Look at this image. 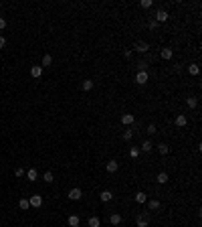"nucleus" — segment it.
<instances>
[{
	"instance_id": "f257e3e1",
	"label": "nucleus",
	"mask_w": 202,
	"mask_h": 227,
	"mask_svg": "<svg viewBox=\"0 0 202 227\" xmlns=\"http://www.w3.org/2000/svg\"><path fill=\"white\" fill-rule=\"evenodd\" d=\"M83 197V193H81V188H71V191H69V199H71V201H79V199Z\"/></svg>"
},
{
	"instance_id": "f03ea898",
	"label": "nucleus",
	"mask_w": 202,
	"mask_h": 227,
	"mask_svg": "<svg viewBox=\"0 0 202 227\" xmlns=\"http://www.w3.org/2000/svg\"><path fill=\"white\" fill-rule=\"evenodd\" d=\"M29 203H30V207H41V205H43V197H41V195H33V197L29 199Z\"/></svg>"
},
{
	"instance_id": "7ed1b4c3",
	"label": "nucleus",
	"mask_w": 202,
	"mask_h": 227,
	"mask_svg": "<svg viewBox=\"0 0 202 227\" xmlns=\"http://www.w3.org/2000/svg\"><path fill=\"white\" fill-rule=\"evenodd\" d=\"M135 81L140 83V85L148 83V71H138V75H135Z\"/></svg>"
},
{
	"instance_id": "20e7f679",
	"label": "nucleus",
	"mask_w": 202,
	"mask_h": 227,
	"mask_svg": "<svg viewBox=\"0 0 202 227\" xmlns=\"http://www.w3.org/2000/svg\"><path fill=\"white\" fill-rule=\"evenodd\" d=\"M148 49H150V45L146 43V41H138V43H135V51H138V53H146Z\"/></svg>"
},
{
	"instance_id": "39448f33",
	"label": "nucleus",
	"mask_w": 202,
	"mask_h": 227,
	"mask_svg": "<svg viewBox=\"0 0 202 227\" xmlns=\"http://www.w3.org/2000/svg\"><path fill=\"white\" fill-rule=\"evenodd\" d=\"M156 22H166V20H168V12H166V10H158V14H156Z\"/></svg>"
},
{
	"instance_id": "423d86ee",
	"label": "nucleus",
	"mask_w": 202,
	"mask_h": 227,
	"mask_svg": "<svg viewBox=\"0 0 202 227\" xmlns=\"http://www.w3.org/2000/svg\"><path fill=\"white\" fill-rule=\"evenodd\" d=\"M134 114H123V116H121V124L123 126H130V124H134Z\"/></svg>"
},
{
	"instance_id": "0eeeda50",
	"label": "nucleus",
	"mask_w": 202,
	"mask_h": 227,
	"mask_svg": "<svg viewBox=\"0 0 202 227\" xmlns=\"http://www.w3.org/2000/svg\"><path fill=\"white\" fill-rule=\"evenodd\" d=\"M105 168H107V172H117V168H119V164H117L115 160H109L105 164Z\"/></svg>"
},
{
	"instance_id": "6e6552de",
	"label": "nucleus",
	"mask_w": 202,
	"mask_h": 227,
	"mask_svg": "<svg viewBox=\"0 0 202 227\" xmlns=\"http://www.w3.org/2000/svg\"><path fill=\"white\" fill-rule=\"evenodd\" d=\"M109 223H111V225H119V223H121V215H119V213L109 215Z\"/></svg>"
},
{
	"instance_id": "1a4fd4ad",
	"label": "nucleus",
	"mask_w": 202,
	"mask_h": 227,
	"mask_svg": "<svg viewBox=\"0 0 202 227\" xmlns=\"http://www.w3.org/2000/svg\"><path fill=\"white\" fill-rule=\"evenodd\" d=\"M67 223H69V227H79V223H81V221H79L77 215H71V217L67 219Z\"/></svg>"
},
{
	"instance_id": "9d476101",
	"label": "nucleus",
	"mask_w": 202,
	"mask_h": 227,
	"mask_svg": "<svg viewBox=\"0 0 202 227\" xmlns=\"http://www.w3.org/2000/svg\"><path fill=\"white\" fill-rule=\"evenodd\" d=\"M99 199H101V201H103V203H107V201H111V199H113V195H111L109 191H101Z\"/></svg>"
},
{
	"instance_id": "9b49d317",
	"label": "nucleus",
	"mask_w": 202,
	"mask_h": 227,
	"mask_svg": "<svg viewBox=\"0 0 202 227\" xmlns=\"http://www.w3.org/2000/svg\"><path fill=\"white\" fill-rule=\"evenodd\" d=\"M41 73H43V67H41V65H34V67L30 69V75H33V77H41Z\"/></svg>"
},
{
	"instance_id": "f8f14e48",
	"label": "nucleus",
	"mask_w": 202,
	"mask_h": 227,
	"mask_svg": "<svg viewBox=\"0 0 202 227\" xmlns=\"http://www.w3.org/2000/svg\"><path fill=\"white\" fill-rule=\"evenodd\" d=\"M81 87L85 89V91H89V89H93V81H91V79H83Z\"/></svg>"
},
{
	"instance_id": "ddd939ff",
	"label": "nucleus",
	"mask_w": 202,
	"mask_h": 227,
	"mask_svg": "<svg viewBox=\"0 0 202 227\" xmlns=\"http://www.w3.org/2000/svg\"><path fill=\"white\" fill-rule=\"evenodd\" d=\"M135 201H138L140 205H144L146 201H148V195H146V193H138V195H135Z\"/></svg>"
},
{
	"instance_id": "4468645a",
	"label": "nucleus",
	"mask_w": 202,
	"mask_h": 227,
	"mask_svg": "<svg viewBox=\"0 0 202 227\" xmlns=\"http://www.w3.org/2000/svg\"><path fill=\"white\" fill-rule=\"evenodd\" d=\"M148 207H150V211H156V209H160V201L158 199H152L148 203Z\"/></svg>"
},
{
	"instance_id": "2eb2a0df",
	"label": "nucleus",
	"mask_w": 202,
	"mask_h": 227,
	"mask_svg": "<svg viewBox=\"0 0 202 227\" xmlns=\"http://www.w3.org/2000/svg\"><path fill=\"white\" fill-rule=\"evenodd\" d=\"M172 55H174V51H172V49H168V47H166V49H162V59H172Z\"/></svg>"
},
{
	"instance_id": "dca6fc26",
	"label": "nucleus",
	"mask_w": 202,
	"mask_h": 227,
	"mask_svg": "<svg viewBox=\"0 0 202 227\" xmlns=\"http://www.w3.org/2000/svg\"><path fill=\"white\" fill-rule=\"evenodd\" d=\"M26 176H29V180H37V176H39V172H37V168H29V172H26Z\"/></svg>"
},
{
	"instance_id": "f3484780",
	"label": "nucleus",
	"mask_w": 202,
	"mask_h": 227,
	"mask_svg": "<svg viewBox=\"0 0 202 227\" xmlns=\"http://www.w3.org/2000/svg\"><path fill=\"white\" fill-rule=\"evenodd\" d=\"M188 124V120H186V116H178L176 118V126H180V128H184V126Z\"/></svg>"
},
{
	"instance_id": "a211bd4d",
	"label": "nucleus",
	"mask_w": 202,
	"mask_h": 227,
	"mask_svg": "<svg viewBox=\"0 0 202 227\" xmlns=\"http://www.w3.org/2000/svg\"><path fill=\"white\" fill-rule=\"evenodd\" d=\"M152 148H154V144H152L150 140H144V144H142V150H144V152H150Z\"/></svg>"
},
{
	"instance_id": "6ab92c4d",
	"label": "nucleus",
	"mask_w": 202,
	"mask_h": 227,
	"mask_svg": "<svg viewBox=\"0 0 202 227\" xmlns=\"http://www.w3.org/2000/svg\"><path fill=\"white\" fill-rule=\"evenodd\" d=\"M87 225H89V227H99V217H89Z\"/></svg>"
},
{
	"instance_id": "aec40b11",
	"label": "nucleus",
	"mask_w": 202,
	"mask_h": 227,
	"mask_svg": "<svg viewBox=\"0 0 202 227\" xmlns=\"http://www.w3.org/2000/svg\"><path fill=\"white\" fill-rule=\"evenodd\" d=\"M18 207L22 209V211H26V209L30 207V203H29V199H20V203H18Z\"/></svg>"
},
{
	"instance_id": "412c9836",
	"label": "nucleus",
	"mask_w": 202,
	"mask_h": 227,
	"mask_svg": "<svg viewBox=\"0 0 202 227\" xmlns=\"http://www.w3.org/2000/svg\"><path fill=\"white\" fill-rule=\"evenodd\" d=\"M158 150H160V154H164V156H166V154H168V152H170L168 144H158Z\"/></svg>"
},
{
	"instance_id": "4be33fe9",
	"label": "nucleus",
	"mask_w": 202,
	"mask_h": 227,
	"mask_svg": "<svg viewBox=\"0 0 202 227\" xmlns=\"http://www.w3.org/2000/svg\"><path fill=\"white\" fill-rule=\"evenodd\" d=\"M188 71H190V75H198V73H200V67H198V65H190V67H188Z\"/></svg>"
},
{
	"instance_id": "5701e85b",
	"label": "nucleus",
	"mask_w": 202,
	"mask_h": 227,
	"mask_svg": "<svg viewBox=\"0 0 202 227\" xmlns=\"http://www.w3.org/2000/svg\"><path fill=\"white\" fill-rule=\"evenodd\" d=\"M158 183H160V184L168 183V174H166V172H160V174H158Z\"/></svg>"
},
{
	"instance_id": "b1692460",
	"label": "nucleus",
	"mask_w": 202,
	"mask_h": 227,
	"mask_svg": "<svg viewBox=\"0 0 202 227\" xmlns=\"http://www.w3.org/2000/svg\"><path fill=\"white\" fill-rule=\"evenodd\" d=\"M51 63H53V57H51V55H43V65L45 67H49Z\"/></svg>"
},
{
	"instance_id": "393cba45",
	"label": "nucleus",
	"mask_w": 202,
	"mask_h": 227,
	"mask_svg": "<svg viewBox=\"0 0 202 227\" xmlns=\"http://www.w3.org/2000/svg\"><path fill=\"white\" fill-rule=\"evenodd\" d=\"M186 103H188V107H196V106H198L196 97H188V99H186Z\"/></svg>"
},
{
	"instance_id": "a878e982",
	"label": "nucleus",
	"mask_w": 202,
	"mask_h": 227,
	"mask_svg": "<svg viewBox=\"0 0 202 227\" xmlns=\"http://www.w3.org/2000/svg\"><path fill=\"white\" fill-rule=\"evenodd\" d=\"M131 138H134V132H131V130H125V132H123V140H125V142H130Z\"/></svg>"
},
{
	"instance_id": "bb28decb",
	"label": "nucleus",
	"mask_w": 202,
	"mask_h": 227,
	"mask_svg": "<svg viewBox=\"0 0 202 227\" xmlns=\"http://www.w3.org/2000/svg\"><path fill=\"white\" fill-rule=\"evenodd\" d=\"M138 227H148V221H146V219H142V217H138Z\"/></svg>"
},
{
	"instance_id": "cd10ccee",
	"label": "nucleus",
	"mask_w": 202,
	"mask_h": 227,
	"mask_svg": "<svg viewBox=\"0 0 202 227\" xmlns=\"http://www.w3.org/2000/svg\"><path fill=\"white\" fill-rule=\"evenodd\" d=\"M53 172H45V183H53Z\"/></svg>"
},
{
	"instance_id": "c85d7f7f",
	"label": "nucleus",
	"mask_w": 202,
	"mask_h": 227,
	"mask_svg": "<svg viewBox=\"0 0 202 227\" xmlns=\"http://www.w3.org/2000/svg\"><path fill=\"white\" fill-rule=\"evenodd\" d=\"M146 132H148V134H156V132H158V128H156L154 124H150V126H148V130H146Z\"/></svg>"
},
{
	"instance_id": "c756f323",
	"label": "nucleus",
	"mask_w": 202,
	"mask_h": 227,
	"mask_svg": "<svg viewBox=\"0 0 202 227\" xmlns=\"http://www.w3.org/2000/svg\"><path fill=\"white\" fill-rule=\"evenodd\" d=\"M138 154H140V148H131L130 150V156H131V158H135Z\"/></svg>"
},
{
	"instance_id": "7c9ffc66",
	"label": "nucleus",
	"mask_w": 202,
	"mask_h": 227,
	"mask_svg": "<svg viewBox=\"0 0 202 227\" xmlns=\"http://www.w3.org/2000/svg\"><path fill=\"white\" fill-rule=\"evenodd\" d=\"M152 6V0H142V8H150Z\"/></svg>"
},
{
	"instance_id": "2f4dec72",
	"label": "nucleus",
	"mask_w": 202,
	"mask_h": 227,
	"mask_svg": "<svg viewBox=\"0 0 202 227\" xmlns=\"http://www.w3.org/2000/svg\"><path fill=\"white\" fill-rule=\"evenodd\" d=\"M22 174H24V168H20V166H18V168L14 170V176H22Z\"/></svg>"
},
{
	"instance_id": "473e14b6",
	"label": "nucleus",
	"mask_w": 202,
	"mask_h": 227,
	"mask_svg": "<svg viewBox=\"0 0 202 227\" xmlns=\"http://www.w3.org/2000/svg\"><path fill=\"white\" fill-rule=\"evenodd\" d=\"M148 26H150V29H152V30H154L156 26H158V22H156V20H150V24H148Z\"/></svg>"
},
{
	"instance_id": "72a5a7b5",
	"label": "nucleus",
	"mask_w": 202,
	"mask_h": 227,
	"mask_svg": "<svg viewBox=\"0 0 202 227\" xmlns=\"http://www.w3.org/2000/svg\"><path fill=\"white\" fill-rule=\"evenodd\" d=\"M4 26H6V18H2V16H0V30L4 29Z\"/></svg>"
},
{
	"instance_id": "f704fd0d",
	"label": "nucleus",
	"mask_w": 202,
	"mask_h": 227,
	"mask_svg": "<svg viewBox=\"0 0 202 227\" xmlns=\"http://www.w3.org/2000/svg\"><path fill=\"white\" fill-rule=\"evenodd\" d=\"M4 45H6V39H4V37H0V49L4 47Z\"/></svg>"
}]
</instances>
